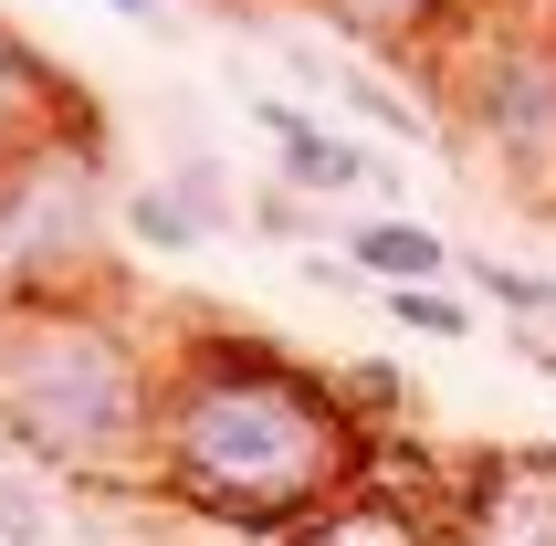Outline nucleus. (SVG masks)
Listing matches in <instances>:
<instances>
[{
  "label": "nucleus",
  "instance_id": "obj_13",
  "mask_svg": "<svg viewBox=\"0 0 556 546\" xmlns=\"http://www.w3.org/2000/svg\"><path fill=\"white\" fill-rule=\"evenodd\" d=\"M116 232H137L148 252H200V243H220L179 179H157V189H116Z\"/></svg>",
  "mask_w": 556,
  "mask_h": 546
},
{
  "label": "nucleus",
  "instance_id": "obj_4",
  "mask_svg": "<svg viewBox=\"0 0 556 546\" xmlns=\"http://www.w3.org/2000/svg\"><path fill=\"white\" fill-rule=\"evenodd\" d=\"M441 53V106L504 179H556V42L515 11H472Z\"/></svg>",
  "mask_w": 556,
  "mask_h": 546
},
{
  "label": "nucleus",
  "instance_id": "obj_8",
  "mask_svg": "<svg viewBox=\"0 0 556 546\" xmlns=\"http://www.w3.org/2000/svg\"><path fill=\"white\" fill-rule=\"evenodd\" d=\"M337 252L357 273H378V284H452V243H441L431 221H409V211H357L337 232Z\"/></svg>",
  "mask_w": 556,
  "mask_h": 546
},
{
  "label": "nucleus",
  "instance_id": "obj_9",
  "mask_svg": "<svg viewBox=\"0 0 556 546\" xmlns=\"http://www.w3.org/2000/svg\"><path fill=\"white\" fill-rule=\"evenodd\" d=\"M326 11H337V32L368 42V53H431V42H452L483 0H326Z\"/></svg>",
  "mask_w": 556,
  "mask_h": 546
},
{
  "label": "nucleus",
  "instance_id": "obj_17",
  "mask_svg": "<svg viewBox=\"0 0 556 546\" xmlns=\"http://www.w3.org/2000/svg\"><path fill=\"white\" fill-rule=\"evenodd\" d=\"M105 11H116V22H157V11H168V0H105Z\"/></svg>",
  "mask_w": 556,
  "mask_h": 546
},
{
  "label": "nucleus",
  "instance_id": "obj_5",
  "mask_svg": "<svg viewBox=\"0 0 556 546\" xmlns=\"http://www.w3.org/2000/svg\"><path fill=\"white\" fill-rule=\"evenodd\" d=\"M252 126L274 137L283 189H294V200H315V211H337V200H357V189H389V169H378V158L357 148L337 116H305L294 95H263V85H252Z\"/></svg>",
  "mask_w": 556,
  "mask_h": 546
},
{
  "label": "nucleus",
  "instance_id": "obj_1",
  "mask_svg": "<svg viewBox=\"0 0 556 546\" xmlns=\"http://www.w3.org/2000/svg\"><path fill=\"white\" fill-rule=\"evenodd\" d=\"M378 431L274 336L189 326L157 336V421H148V494L231 536H294V525L368 473Z\"/></svg>",
  "mask_w": 556,
  "mask_h": 546
},
{
  "label": "nucleus",
  "instance_id": "obj_12",
  "mask_svg": "<svg viewBox=\"0 0 556 546\" xmlns=\"http://www.w3.org/2000/svg\"><path fill=\"white\" fill-rule=\"evenodd\" d=\"M0 546H74V516H63L53 473L22 452H0Z\"/></svg>",
  "mask_w": 556,
  "mask_h": 546
},
{
  "label": "nucleus",
  "instance_id": "obj_14",
  "mask_svg": "<svg viewBox=\"0 0 556 546\" xmlns=\"http://www.w3.org/2000/svg\"><path fill=\"white\" fill-rule=\"evenodd\" d=\"M452 284L472 305H494V315H556V273H526L504 252H452Z\"/></svg>",
  "mask_w": 556,
  "mask_h": 546
},
{
  "label": "nucleus",
  "instance_id": "obj_11",
  "mask_svg": "<svg viewBox=\"0 0 556 546\" xmlns=\"http://www.w3.org/2000/svg\"><path fill=\"white\" fill-rule=\"evenodd\" d=\"M326 95H337V106H346L357 126H378V137H400V148H431V137H441V116H431V106H409V95L389 85L378 63H357V53H337Z\"/></svg>",
  "mask_w": 556,
  "mask_h": 546
},
{
  "label": "nucleus",
  "instance_id": "obj_7",
  "mask_svg": "<svg viewBox=\"0 0 556 546\" xmlns=\"http://www.w3.org/2000/svg\"><path fill=\"white\" fill-rule=\"evenodd\" d=\"M283 546H441V525H431V516H409L400 494H378L368 473H357V484L326 494V505H315V516L294 525Z\"/></svg>",
  "mask_w": 556,
  "mask_h": 546
},
{
  "label": "nucleus",
  "instance_id": "obj_10",
  "mask_svg": "<svg viewBox=\"0 0 556 546\" xmlns=\"http://www.w3.org/2000/svg\"><path fill=\"white\" fill-rule=\"evenodd\" d=\"M63 106H74L63 63L42 53L22 22H0V148H11V137H31L42 116H63Z\"/></svg>",
  "mask_w": 556,
  "mask_h": 546
},
{
  "label": "nucleus",
  "instance_id": "obj_2",
  "mask_svg": "<svg viewBox=\"0 0 556 546\" xmlns=\"http://www.w3.org/2000/svg\"><path fill=\"white\" fill-rule=\"evenodd\" d=\"M157 421V336L116 284L0 305V452L42 462L85 494H148Z\"/></svg>",
  "mask_w": 556,
  "mask_h": 546
},
{
  "label": "nucleus",
  "instance_id": "obj_16",
  "mask_svg": "<svg viewBox=\"0 0 556 546\" xmlns=\"http://www.w3.org/2000/svg\"><path fill=\"white\" fill-rule=\"evenodd\" d=\"M483 11H515V22H556V0H483Z\"/></svg>",
  "mask_w": 556,
  "mask_h": 546
},
{
  "label": "nucleus",
  "instance_id": "obj_15",
  "mask_svg": "<svg viewBox=\"0 0 556 546\" xmlns=\"http://www.w3.org/2000/svg\"><path fill=\"white\" fill-rule=\"evenodd\" d=\"M378 295H389V315H400L409 336H441V347L472 336V295H452V284H378Z\"/></svg>",
  "mask_w": 556,
  "mask_h": 546
},
{
  "label": "nucleus",
  "instance_id": "obj_3",
  "mask_svg": "<svg viewBox=\"0 0 556 546\" xmlns=\"http://www.w3.org/2000/svg\"><path fill=\"white\" fill-rule=\"evenodd\" d=\"M116 158L94 126V95L0 148V305L116 284Z\"/></svg>",
  "mask_w": 556,
  "mask_h": 546
},
{
  "label": "nucleus",
  "instance_id": "obj_6",
  "mask_svg": "<svg viewBox=\"0 0 556 546\" xmlns=\"http://www.w3.org/2000/svg\"><path fill=\"white\" fill-rule=\"evenodd\" d=\"M441 536L452 546H556V452L483 462L472 473V505H452Z\"/></svg>",
  "mask_w": 556,
  "mask_h": 546
}]
</instances>
